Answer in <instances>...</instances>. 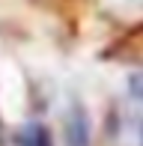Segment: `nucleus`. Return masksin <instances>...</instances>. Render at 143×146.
<instances>
[{"instance_id": "4", "label": "nucleus", "mask_w": 143, "mask_h": 146, "mask_svg": "<svg viewBox=\"0 0 143 146\" xmlns=\"http://www.w3.org/2000/svg\"><path fill=\"white\" fill-rule=\"evenodd\" d=\"M128 90H131V98H134V102H143V72L131 75V81H128Z\"/></svg>"}, {"instance_id": "3", "label": "nucleus", "mask_w": 143, "mask_h": 146, "mask_svg": "<svg viewBox=\"0 0 143 146\" xmlns=\"http://www.w3.org/2000/svg\"><path fill=\"white\" fill-rule=\"evenodd\" d=\"M18 143H21V146H48V131H45L39 122H30V125L21 128Z\"/></svg>"}, {"instance_id": "1", "label": "nucleus", "mask_w": 143, "mask_h": 146, "mask_svg": "<svg viewBox=\"0 0 143 146\" xmlns=\"http://www.w3.org/2000/svg\"><path fill=\"white\" fill-rule=\"evenodd\" d=\"M66 143L69 146H89V119L81 104H72L66 116Z\"/></svg>"}, {"instance_id": "2", "label": "nucleus", "mask_w": 143, "mask_h": 146, "mask_svg": "<svg viewBox=\"0 0 143 146\" xmlns=\"http://www.w3.org/2000/svg\"><path fill=\"white\" fill-rule=\"evenodd\" d=\"M113 57H119V60H143V27L128 33L125 39H119L113 45Z\"/></svg>"}]
</instances>
